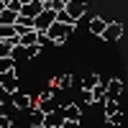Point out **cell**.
<instances>
[{"label": "cell", "instance_id": "obj_1", "mask_svg": "<svg viewBox=\"0 0 128 128\" xmlns=\"http://www.w3.org/2000/svg\"><path fill=\"white\" fill-rule=\"evenodd\" d=\"M74 26H77V23H59V20H56V23H54V26H51V28L46 31V36L51 38V44L62 46L64 41H67V36L74 31Z\"/></svg>", "mask_w": 128, "mask_h": 128}, {"label": "cell", "instance_id": "obj_2", "mask_svg": "<svg viewBox=\"0 0 128 128\" xmlns=\"http://www.w3.org/2000/svg\"><path fill=\"white\" fill-rule=\"evenodd\" d=\"M54 23H56V13H54V10H49V8H44V10L34 18V28L38 31V34H46Z\"/></svg>", "mask_w": 128, "mask_h": 128}, {"label": "cell", "instance_id": "obj_3", "mask_svg": "<svg viewBox=\"0 0 128 128\" xmlns=\"http://www.w3.org/2000/svg\"><path fill=\"white\" fill-rule=\"evenodd\" d=\"M10 105H13L16 110H34L36 108V98H31V95L18 90L16 95H10Z\"/></svg>", "mask_w": 128, "mask_h": 128}, {"label": "cell", "instance_id": "obj_4", "mask_svg": "<svg viewBox=\"0 0 128 128\" xmlns=\"http://www.w3.org/2000/svg\"><path fill=\"white\" fill-rule=\"evenodd\" d=\"M0 90H3L5 95H16L18 92V72L16 69L0 77Z\"/></svg>", "mask_w": 128, "mask_h": 128}, {"label": "cell", "instance_id": "obj_5", "mask_svg": "<svg viewBox=\"0 0 128 128\" xmlns=\"http://www.w3.org/2000/svg\"><path fill=\"white\" fill-rule=\"evenodd\" d=\"M120 36H123V23H108V28H105V34L100 36L102 41H108V44H115V41H120Z\"/></svg>", "mask_w": 128, "mask_h": 128}, {"label": "cell", "instance_id": "obj_6", "mask_svg": "<svg viewBox=\"0 0 128 128\" xmlns=\"http://www.w3.org/2000/svg\"><path fill=\"white\" fill-rule=\"evenodd\" d=\"M64 10H67V13H69L74 20H80L84 13H87V0H69Z\"/></svg>", "mask_w": 128, "mask_h": 128}, {"label": "cell", "instance_id": "obj_7", "mask_svg": "<svg viewBox=\"0 0 128 128\" xmlns=\"http://www.w3.org/2000/svg\"><path fill=\"white\" fill-rule=\"evenodd\" d=\"M64 120H67V118H64V108H56V110L46 113V123H44V126H49V128H62Z\"/></svg>", "mask_w": 128, "mask_h": 128}, {"label": "cell", "instance_id": "obj_8", "mask_svg": "<svg viewBox=\"0 0 128 128\" xmlns=\"http://www.w3.org/2000/svg\"><path fill=\"white\" fill-rule=\"evenodd\" d=\"M105 84H108V100H118L120 92H123V82L118 77H113V80H108Z\"/></svg>", "mask_w": 128, "mask_h": 128}, {"label": "cell", "instance_id": "obj_9", "mask_svg": "<svg viewBox=\"0 0 128 128\" xmlns=\"http://www.w3.org/2000/svg\"><path fill=\"white\" fill-rule=\"evenodd\" d=\"M72 82H74L72 74H56V77L51 80V87H56V90H69Z\"/></svg>", "mask_w": 128, "mask_h": 128}, {"label": "cell", "instance_id": "obj_10", "mask_svg": "<svg viewBox=\"0 0 128 128\" xmlns=\"http://www.w3.org/2000/svg\"><path fill=\"white\" fill-rule=\"evenodd\" d=\"M46 5L41 3V0H34V3H28V5H23V10H20V16H28V18H36L41 10H44Z\"/></svg>", "mask_w": 128, "mask_h": 128}, {"label": "cell", "instance_id": "obj_11", "mask_svg": "<svg viewBox=\"0 0 128 128\" xmlns=\"http://www.w3.org/2000/svg\"><path fill=\"white\" fill-rule=\"evenodd\" d=\"M64 118H67V120H74V123H80L82 120V108H80V105H64Z\"/></svg>", "mask_w": 128, "mask_h": 128}, {"label": "cell", "instance_id": "obj_12", "mask_svg": "<svg viewBox=\"0 0 128 128\" xmlns=\"http://www.w3.org/2000/svg\"><path fill=\"white\" fill-rule=\"evenodd\" d=\"M105 28H108V20H105V18L95 16V18L90 20V34H95V36H102V34H105Z\"/></svg>", "mask_w": 128, "mask_h": 128}, {"label": "cell", "instance_id": "obj_13", "mask_svg": "<svg viewBox=\"0 0 128 128\" xmlns=\"http://www.w3.org/2000/svg\"><path fill=\"white\" fill-rule=\"evenodd\" d=\"M28 113H31V128H41V126L46 123V113L41 110L38 105H36L34 110H28Z\"/></svg>", "mask_w": 128, "mask_h": 128}, {"label": "cell", "instance_id": "obj_14", "mask_svg": "<svg viewBox=\"0 0 128 128\" xmlns=\"http://www.w3.org/2000/svg\"><path fill=\"white\" fill-rule=\"evenodd\" d=\"M56 92H59V90L49 84L46 90H41V92H38V98H36V105H46V102H54V95H56Z\"/></svg>", "mask_w": 128, "mask_h": 128}, {"label": "cell", "instance_id": "obj_15", "mask_svg": "<svg viewBox=\"0 0 128 128\" xmlns=\"http://www.w3.org/2000/svg\"><path fill=\"white\" fill-rule=\"evenodd\" d=\"M18 38H20V46H34V44H38V31H36V28L23 31Z\"/></svg>", "mask_w": 128, "mask_h": 128}, {"label": "cell", "instance_id": "obj_16", "mask_svg": "<svg viewBox=\"0 0 128 128\" xmlns=\"http://www.w3.org/2000/svg\"><path fill=\"white\" fill-rule=\"evenodd\" d=\"M20 13H16V10H10V8H3L0 10V23H8V26H16V20H18Z\"/></svg>", "mask_w": 128, "mask_h": 128}, {"label": "cell", "instance_id": "obj_17", "mask_svg": "<svg viewBox=\"0 0 128 128\" xmlns=\"http://www.w3.org/2000/svg\"><path fill=\"white\" fill-rule=\"evenodd\" d=\"M100 82H102V77L92 72V74H87V77H82V90H95Z\"/></svg>", "mask_w": 128, "mask_h": 128}, {"label": "cell", "instance_id": "obj_18", "mask_svg": "<svg viewBox=\"0 0 128 128\" xmlns=\"http://www.w3.org/2000/svg\"><path fill=\"white\" fill-rule=\"evenodd\" d=\"M0 38H3V41L18 38V28L16 26H8V23H0Z\"/></svg>", "mask_w": 128, "mask_h": 128}, {"label": "cell", "instance_id": "obj_19", "mask_svg": "<svg viewBox=\"0 0 128 128\" xmlns=\"http://www.w3.org/2000/svg\"><path fill=\"white\" fill-rule=\"evenodd\" d=\"M16 28H18V36L23 34V31H31V28H34V18H28V16H18Z\"/></svg>", "mask_w": 128, "mask_h": 128}, {"label": "cell", "instance_id": "obj_20", "mask_svg": "<svg viewBox=\"0 0 128 128\" xmlns=\"http://www.w3.org/2000/svg\"><path fill=\"white\" fill-rule=\"evenodd\" d=\"M13 69H16V59L13 56H0V77L8 74V72H13Z\"/></svg>", "mask_w": 128, "mask_h": 128}, {"label": "cell", "instance_id": "obj_21", "mask_svg": "<svg viewBox=\"0 0 128 128\" xmlns=\"http://www.w3.org/2000/svg\"><path fill=\"white\" fill-rule=\"evenodd\" d=\"M115 113H120L118 100H105V118H108V115H115Z\"/></svg>", "mask_w": 128, "mask_h": 128}, {"label": "cell", "instance_id": "obj_22", "mask_svg": "<svg viewBox=\"0 0 128 128\" xmlns=\"http://www.w3.org/2000/svg\"><path fill=\"white\" fill-rule=\"evenodd\" d=\"M105 123H108V126H120L123 123V113H115V115H108V118H105Z\"/></svg>", "mask_w": 128, "mask_h": 128}, {"label": "cell", "instance_id": "obj_23", "mask_svg": "<svg viewBox=\"0 0 128 128\" xmlns=\"http://www.w3.org/2000/svg\"><path fill=\"white\" fill-rule=\"evenodd\" d=\"M41 54V46L38 44H34V46H26V59H36Z\"/></svg>", "mask_w": 128, "mask_h": 128}, {"label": "cell", "instance_id": "obj_24", "mask_svg": "<svg viewBox=\"0 0 128 128\" xmlns=\"http://www.w3.org/2000/svg\"><path fill=\"white\" fill-rule=\"evenodd\" d=\"M56 20H59V23H77V20H74L67 10H59V13H56Z\"/></svg>", "mask_w": 128, "mask_h": 128}, {"label": "cell", "instance_id": "obj_25", "mask_svg": "<svg viewBox=\"0 0 128 128\" xmlns=\"http://www.w3.org/2000/svg\"><path fill=\"white\" fill-rule=\"evenodd\" d=\"M46 8H49V10H54V13H59V10H64V8H67V3H64V0H51Z\"/></svg>", "mask_w": 128, "mask_h": 128}, {"label": "cell", "instance_id": "obj_26", "mask_svg": "<svg viewBox=\"0 0 128 128\" xmlns=\"http://www.w3.org/2000/svg\"><path fill=\"white\" fill-rule=\"evenodd\" d=\"M82 102H84V105H95V98H92V90H82Z\"/></svg>", "mask_w": 128, "mask_h": 128}, {"label": "cell", "instance_id": "obj_27", "mask_svg": "<svg viewBox=\"0 0 128 128\" xmlns=\"http://www.w3.org/2000/svg\"><path fill=\"white\" fill-rule=\"evenodd\" d=\"M0 128H13V118H10V115H0Z\"/></svg>", "mask_w": 128, "mask_h": 128}, {"label": "cell", "instance_id": "obj_28", "mask_svg": "<svg viewBox=\"0 0 128 128\" xmlns=\"http://www.w3.org/2000/svg\"><path fill=\"white\" fill-rule=\"evenodd\" d=\"M13 59H26V46H20V44H18V46L13 49Z\"/></svg>", "mask_w": 128, "mask_h": 128}, {"label": "cell", "instance_id": "obj_29", "mask_svg": "<svg viewBox=\"0 0 128 128\" xmlns=\"http://www.w3.org/2000/svg\"><path fill=\"white\" fill-rule=\"evenodd\" d=\"M62 128H80V123H74V120H64Z\"/></svg>", "mask_w": 128, "mask_h": 128}, {"label": "cell", "instance_id": "obj_30", "mask_svg": "<svg viewBox=\"0 0 128 128\" xmlns=\"http://www.w3.org/2000/svg\"><path fill=\"white\" fill-rule=\"evenodd\" d=\"M18 3H20V5H28V3H34V0H18Z\"/></svg>", "mask_w": 128, "mask_h": 128}, {"label": "cell", "instance_id": "obj_31", "mask_svg": "<svg viewBox=\"0 0 128 128\" xmlns=\"http://www.w3.org/2000/svg\"><path fill=\"white\" fill-rule=\"evenodd\" d=\"M3 8H5V0H0V10H3Z\"/></svg>", "mask_w": 128, "mask_h": 128}, {"label": "cell", "instance_id": "obj_32", "mask_svg": "<svg viewBox=\"0 0 128 128\" xmlns=\"http://www.w3.org/2000/svg\"><path fill=\"white\" fill-rule=\"evenodd\" d=\"M41 3H44V5H49V3H51V0H41Z\"/></svg>", "mask_w": 128, "mask_h": 128}, {"label": "cell", "instance_id": "obj_33", "mask_svg": "<svg viewBox=\"0 0 128 128\" xmlns=\"http://www.w3.org/2000/svg\"><path fill=\"white\" fill-rule=\"evenodd\" d=\"M8 3H10V0H5V5H8Z\"/></svg>", "mask_w": 128, "mask_h": 128}, {"label": "cell", "instance_id": "obj_34", "mask_svg": "<svg viewBox=\"0 0 128 128\" xmlns=\"http://www.w3.org/2000/svg\"><path fill=\"white\" fill-rule=\"evenodd\" d=\"M64 3H69V0H64Z\"/></svg>", "mask_w": 128, "mask_h": 128}]
</instances>
